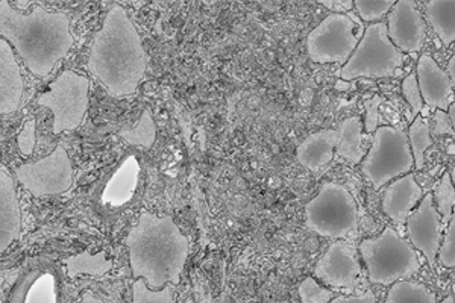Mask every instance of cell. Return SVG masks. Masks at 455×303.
<instances>
[{"label": "cell", "mask_w": 455, "mask_h": 303, "mask_svg": "<svg viewBox=\"0 0 455 303\" xmlns=\"http://www.w3.org/2000/svg\"><path fill=\"white\" fill-rule=\"evenodd\" d=\"M149 57L128 11L116 4L93 36L87 70L113 98L137 93L145 79Z\"/></svg>", "instance_id": "1"}, {"label": "cell", "mask_w": 455, "mask_h": 303, "mask_svg": "<svg viewBox=\"0 0 455 303\" xmlns=\"http://www.w3.org/2000/svg\"><path fill=\"white\" fill-rule=\"evenodd\" d=\"M0 36L16 49L28 70L36 77H46L52 72L75 44L66 12H52L36 5L29 14H23L8 0L0 2Z\"/></svg>", "instance_id": "2"}, {"label": "cell", "mask_w": 455, "mask_h": 303, "mask_svg": "<svg viewBox=\"0 0 455 303\" xmlns=\"http://www.w3.org/2000/svg\"><path fill=\"white\" fill-rule=\"evenodd\" d=\"M124 243L135 279H143L156 291L167 283L180 285L190 253V242L172 217H158L143 211Z\"/></svg>", "instance_id": "3"}, {"label": "cell", "mask_w": 455, "mask_h": 303, "mask_svg": "<svg viewBox=\"0 0 455 303\" xmlns=\"http://www.w3.org/2000/svg\"><path fill=\"white\" fill-rule=\"evenodd\" d=\"M358 252L368 270L369 281L377 285L410 281L420 270L414 247L392 227H384L379 235L364 238Z\"/></svg>", "instance_id": "4"}, {"label": "cell", "mask_w": 455, "mask_h": 303, "mask_svg": "<svg viewBox=\"0 0 455 303\" xmlns=\"http://www.w3.org/2000/svg\"><path fill=\"white\" fill-rule=\"evenodd\" d=\"M358 205L347 187L323 182L306 205V227L317 235L343 240L357 234Z\"/></svg>", "instance_id": "5"}, {"label": "cell", "mask_w": 455, "mask_h": 303, "mask_svg": "<svg viewBox=\"0 0 455 303\" xmlns=\"http://www.w3.org/2000/svg\"><path fill=\"white\" fill-rule=\"evenodd\" d=\"M362 173L379 191L388 182L411 173L413 154L410 149L407 131L394 126H378L373 132V143L362 163Z\"/></svg>", "instance_id": "6"}, {"label": "cell", "mask_w": 455, "mask_h": 303, "mask_svg": "<svg viewBox=\"0 0 455 303\" xmlns=\"http://www.w3.org/2000/svg\"><path fill=\"white\" fill-rule=\"evenodd\" d=\"M403 53L388 40L387 28L384 21L366 26L362 40L352 52L339 76L343 81H355L358 77L383 79L396 75L403 68Z\"/></svg>", "instance_id": "7"}, {"label": "cell", "mask_w": 455, "mask_h": 303, "mask_svg": "<svg viewBox=\"0 0 455 303\" xmlns=\"http://www.w3.org/2000/svg\"><path fill=\"white\" fill-rule=\"evenodd\" d=\"M366 26L357 12L328 14L307 36V52L315 64H347Z\"/></svg>", "instance_id": "8"}, {"label": "cell", "mask_w": 455, "mask_h": 303, "mask_svg": "<svg viewBox=\"0 0 455 303\" xmlns=\"http://www.w3.org/2000/svg\"><path fill=\"white\" fill-rule=\"evenodd\" d=\"M36 102L53 114V134L75 131L84 124L90 107V79L85 75L66 70L49 84Z\"/></svg>", "instance_id": "9"}, {"label": "cell", "mask_w": 455, "mask_h": 303, "mask_svg": "<svg viewBox=\"0 0 455 303\" xmlns=\"http://www.w3.org/2000/svg\"><path fill=\"white\" fill-rule=\"evenodd\" d=\"M16 178L34 197L64 195L75 180L72 160L66 148L58 146L42 160L19 165Z\"/></svg>", "instance_id": "10"}, {"label": "cell", "mask_w": 455, "mask_h": 303, "mask_svg": "<svg viewBox=\"0 0 455 303\" xmlns=\"http://www.w3.org/2000/svg\"><path fill=\"white\" fill-rule=\"evenodd\" d=\"M315 279H321L331 290L352 293L362 279L357 247L349 242L336 240L315 262Z\"/></svg>", "instance_id": "11"}, {"label": "cell", "mask_w": 455, "mask_h": 303, "mask_svg": "<svg viewBox=\"0 0 455 303\" xmlns=\"http://www.w3.org/2000/svg\"><path fill=\"white\" fill-rule=\"evenodd\" d=\"M443 223L435 210L433 193H425L422 201L411 211L405 221V231L414 251H419L431 267L437 262L440 243L443 238Z\"/></svg>", "instance_id": "12"}, {"label": "cell", "mask_w": 455, "mask_h": 303, "mask_svg": "<svg viewBox=\"0 0 455 303\" xmlns=\"http://www.w3.org/2000/svg\"><path fill=\"white\" fill-rule=\"evenodd\" d=\"M388 40L403 53H419L424 47L427 23L414 0H398L388 11Z\"/></svg>", "instance_id": "13"}, {"label": "cell", "mask_w": 455, "mask_h": 303, "mask_svg": "<svg viewBox=\"0 0 455 303\" xmlns=\"http://www.w3.org/2000/svg\"><path fill=\"white\" fill-rule=\"evenodd\" d=\"M414 75L425 105L446 113L450 103L452 102L454 85L445 70L440 68L435 58L424 53L418 61Z\"/></svg>", "instance_id": "14"}, {"label": "cell", "mask_w": 455, "mask_h": 303, "mask_svg": "<svg viewBox=\"0 0 455 303\" xmlns=\"http://www.w3.org/2000/svg\"><path fill=\"white\" fill-rule=\"evenodd\" d=\"M424 195V188L416 180L413 171L396 178L392 182H388L384 193L383 202H381L384 214L394 221L395 225L403 227L411 214V211L422 201Z\"/></svg>", "instance_id": "15"}, {"label": "cell", "mask_w": 455, "mask_h": 303, "mask_svg": "<svg viewBox=\"0 0 455 303\" xmlns=\"http://www.w3.org/2000/svg\"><path fill=\"white\" fill-rule=\"evenodd\" d=\"M23 75L16 60L14 47L0 38V113L10 116L20 108L23 98Z\"/></svg>", "instance_id": "16"}, {"label": "cell", "mask_w": 455, "mask_h": 303, "mask_svg": "<svg viewBox=\"0 0 455 303\" xmlns=\"http://www.w3.org/2000/svg\"><path fill=\"white\" fill-rule=\"evenodd\" d=\"M21 232V208L16 184L5 165H0V253L19 240Z\"/></svg>", "instance_id": "17"}, {"label": "cell", "mask_w": 455, "mask_h": 303, "mask_svg": "<svg viewBox=\"0 0 455 303\" xmlns=\"http://www.w3.org/2000/svg\"><path fill=\"white\" fill-rule=\"evenodd\" d=\"M140 178V163L134 155L126 156L119 169L114 171L109 178L104 191H102V203L104 205L119 208L132 201Z\"/></svg>", "instance_id": "18"}, {"label": "cell", "mask_w": 455, "mask_h": 303, "mask_svg": "<svg viewBox=\"0 0 455 303\" xmlns=\"http://www.w3.org/2000/svg\"><path fill=\"white\" fill-rule=\"evenodd\" d=\"M339 143L340 132L337 129H322L300 141L296 149V158L300 165L315 171L331 163Z\"/></svg>", "instance_id": "19"}, {"label": "cell", "mask_w": 455, "mask_h": 303, "mask_svg": "<svg viewBox=\"0 0 455 303\" xmlns=\"http://www.w3.org/2000/svg\"><path fill=\"white\" fill-rule=\"evenodd\" d=\"M425 19L445 47L455 40V0H431L425 4Z\"/></svg>", "instance_id": "20"}, {"label": "cell", "mask_w": 455, "mask_h": 303, "mask_svg": "<svg viewBox=\"0 0 455 303\" xmlns=\"http://www.w3.org/2000/svg\"><path fill=\"white\" fill-rule=\"evenodd\" d=\"M64 266L70 279H76L81 275H88L94 278L105 276L114 267L113 259L107 258V253L99 252L96 255L90 251H84L78 255H73L64 259Z\"/></svg>", "instance_id": "21"}, {"label": "cell", "mask_w": 455, "mask_h": 303, "mask_svg": "<svg viewBox=\"0 0 455 303\" xmlns=\"http://www.w3.org/2000/svg\"><path fill=\"white\" fill-rule=\"evenodd\" d=\"M339 132H340V143L337 146V155L349 161L351 164H360L364 158L362 144L363 124L360 117L354 116L343 120Z\"/></svg>", "instance_id": "22"}, {"label": "cell", "mask_w": 455, "mask_h": 303, "mask_svg": "<svg viewBox=\"0 0 455 303\" xmlns=\"http://www.w3.org/2000/svg\"><path fill=\"white\" fill-rule=\"evenodd\" d=\"M386 303H439L435 291L424 283L399 281L390 285Z\"/></svg>", "instance_id": "23"}, {"label": "cell", "mask_w": 455, "mask_h": 303, "mask_svg": "<svg viewBox=\"0 0 455 303\" xmlns=\"http://www.w3.org/2000/svg\"><path fill=\"white\" fill-rule=\"evenodd\" d=\"M119 137L134 148L150 149L156 139V124L150 109H145L141 113L139 122L134 126L120 129Z\"/></svg>", "instance_id": "24"}, {"label": "cell", "mask_w": 455, "mask_h": 303, "mask_svg": "<svg viewBox=\"0 0 455 303\" xmlns=\"http://www.w3.org/2000/svg\"><path fill=\"white\" fill-rule=\"evenodd\" d=\"M407 137H409L410 149L413 154L414 169L422 170L424 169L425 152L433 144L428 120L422 116L413 118V122L407 131Z\"/></svg>", "instance_id": "25"}, {"label": "cell", "mask_w": 455, "mask_h": 303, "mask_svg": "<svg viewBox=\"0 0 455 303\" xmlns=\"http://www.w3.org/2000/svg\"><path fill=\"white\" fill-rule=\"evenodd\" d=\"M23 303H58L57 276L52 270L42 268L28 288Z\"/></svg>", "instance_id": "26"}, {"label": "cell", "mask_w": 455, "mask_h": 303, "mask_svg": "<svg viewBox=\"0 0 455 303\" xmlns=\"http://www.w3.org/2000/svg\"><path fill=\"white\" fill-rule=\"evenodd\" d=\"M433 199H435V210L440 214L442 223H443V227H446L451 219L454 217L455 205L454 182L448 171H445L440 178L439 184L433 193Z\"/></svg>", "instance_id": "27"}, {"label": "cell", "mask_w": 455, "mask_h": 303, "mask_svg": "<svg viewBox=\"0 0 455 303\" xmlns=\"http://www.w3.org/2000/svg\"><path fill=\"white\" fill-rule=\"evenodd\" d=\"M395 5V0H357L354 10L364 23H379Z\"/></svg>", "instance_id": "28"}, {"label": "cell", "mask_w": 455, "mask_h": 303, "mask_svg": "<svg viewBox=\"0 0 455 303\" xmlns=\"http://www.w3.org/2000/svg\"><path fill=\"white\" fill-rule=\"evenodd\" d=\"M132 303H176L169 288L150 290L143 279H135L132 283Z\"/></svg>", "instance_id": "29"}, {"label": "cell", "mask_w": 455, "mask_h": 303, "mask_svg": "<svg viewBox=\"0 0 455 303\" xmlns=\"http://www.w3.org/2000/svg\"><path fill=\"white\" fill-rule=\"evenodd\" d=\"M300 302L302 303H330L334 299L330 288L322 287L315 278H306L299 283Z\"/></svg>", "instance_id": "30"}, {"label": "cell", "mask_w": 455, "mask_h": 303, "mask_svg": "<svg viewBox=\"0 0 455 303\" xmlns=\"http://www.w3.org/2000/svg\"><path fill=\"white\" fill-rule=\"evenodd\" d=\"M437 261L446 268L455 267V219L452 217L440 243Z\"/></svg>", "instance_id": "31"}, {"label": "cell", "mask_w": 455, "mask_h": 303, "mask_svg": "<svg viewBox=\"0 0 455 303\" xmlns=\"http://www.w3.org/2000/svg\"><path fill=\"white\" fill-rule=\"evenodd\" d=\"M401 87H403V96L407 100V103H409L410 108H411L413 118L418 117L422 113V108H424V100H422V96H420L416 75L410 73L409 76H405Z\"/></svg>", "instance_id": "32"}, {"label": "cell", "mask_w": 455, "mask_h": 303, "mask_svg": "<svg viewBox=\"0 0 455 303\" xmlns=\"http://www.w3.org/2000/svg\"><path fill=\"white\" fill-rule=\"evenodd\" d=\"M36 118H28L17 135V148L23 156H31L36 150Z\"/></svg>", "instance_id": "33"}, {"label": "cell", "mask_w": 455, "mask_h": 303, "mask_svg": "<svg viewBox=\"0 0 455 303\" xmlns=\"http://www.w3.org/2000/svg\"><path fill=\"white\" fill-rule=\"evenodd\" d=\"M384 99L381 96H373V98L366 99L363 105L366 109V117H364V131L368 134H372L377 131L379 124V107L383 105Z\"/></svg>", "instance_id": "34"}, {"label": "cell", "mask_w": 455, "mask_h": 303, "mask_svg": "<svg viewBox=\"0 0 455 303\" xmlns=\"http://www.w3.org/2000/svg\"><path fill=\"white\" fill-rule=\"evenodd\" d=\"M42 268H34L31 272L28 273L23 276V279H20L19 283H17L16 287H14V291L11 294L10 303H23L25 302V296H27L28 288L34 283V279L38 276V273H40Z\"/></svg>", "instance_id": "35"}, {"label": "cell", "mask_w": 455, "mask_h": 303, "mask_svg": "<svg viewBox=\"0 0 455 303\" xmlns=\"http://www.w3.org/2000/svg\"><path fill=\"white\" fill-rule=\"evenodd\" d=\"M433 135H454V126L451 124L445 111H440V109L435 111V128L431 129V137Z\"/></svg>", "instance_id": "36"}, {"label": "cell", "mask_w": 455, "mask_h": 303, "mask_svg": "<svg viewBox=\"0 0 455 303\" xmlns=\"http://www.w3.org/2000/svg\"><path fill=\"white\" fill-rule=\"evenodd\" d=\"M330 303H377L373 291H366L362 296H337Z\"/></svg>", "instance_id": "37"}, {"label": "cell", "mask_w": 455, "mask_h": 303, "mask_svg": "<svg viewBox=\"0 0 455 303\" xmlns=\"http://www.w3.org/2000/svg\"><path fill=\"white\" fill-rule=\"evenodd\" d=\"M321 5L331 10L334 14H347L354 8V2H351V0H345V2H340V0H334V2L321 0Z\"/></svg>", "instance_id": "38"}, {"label": "cell", "mask_w": 455, "mask_h": 303, "mask_svg": "<svg viewBox=\"0 0 455 303\" xmlns=\"http://www.w3.org/2000/svg\"><path fill=\"white\" fill-rule=\"evenodd\" d=\"M446 75L450 76L451 83H452V85H455V57L452 55L451 57L450 62H448V68L445 70Z\"/></svg>", "instance_id": "39"}, {"label": "cell", "mask_w": 455, "mask_h": 303, "mask_svg": "<svg viewBox=\"0 0 455 303\" xmlns=\"http://www.w3.org/2000/svg\"><path fill=\"white\" fill-rule=\"evenodd\" d=\"M73 303H105L104 300H100V299L96 298L94 294L92 293H85L84 294L83 298L79 299V300H76V302Z\"/></svg>", "instance_id": "40"}, {"label": "cell", "mask_w": 455, "mask_h": 303, "mask_svg": "<svg viewBox=\"0 0 455 303\" xmlns=\"http://www.w3.org/2000/svg\"><path fill=\"white\" fill-rule=\"evenodd\" d=\"M440 303H454V294H450L448 298L443 299Z\"/></svg>", "instance_id": "41"}]
</instances>
